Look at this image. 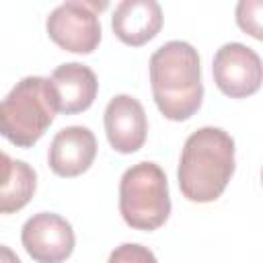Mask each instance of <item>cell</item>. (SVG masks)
Instances as JSON below:
<instances>
[{
	"instance_id": "obj_6",
	"label": "cell",
	"mask_w": 263,
	"mask_h": 263,
	"mask_svg": "<svg viewBox=\"0 0 263 263\" xmlns=\"http://www.w3.org/2000/svg\"><path fill=\"white\" fill-rule=\"evenodd\" d=\"M214 82L230 99H247L255 95L263 80L261 58L245 43H224L212 62Z\"/></svg>"
},
{
	"instance_id": "obj_1",
	"label": "cell",
	"mask_w": 263,
	"mask_h": 263,
	"mask_svg": "<svg viewBox=\"0 0 263 263\" xmlns=\"http://www.w3.org/2000/svg\"><path fill=\"white\" fill-rule=\"evenodd\" d=\"M152 97L158 111L171 121L193 117L203 101L201 64L197 49L187 41H166L148 64Z\"/></svg>"
},
{
	"instance_id": "obj_7",
	"label": "cell",
	"mask_w": 263,
	"mask_h": 263,
	"mask_svg": "<svg viewBox=\"0 0 263 263\" xmlns=\"http://www.w3.org/2000/svg\"><path fill=\"white\" fill-rule=\"evenodd\" d=\"M21 242L35 263H64L74 251L76 236L66 218L39 212L23 224Z\"/></svg>"
},
{
	"instance_id": "obj_15",
	"label": "cell",
	"mask_w": 263,
	"mask_h": 263,
	"mask_svg": "<svg viewBox=\"0 0 263 263\" xmlns=\"http://www.w3.org/2000/svg\"><path fill=\"white\" fill-rule=\"evenodd\" d=\"M0 263H21V259L10 247L0 245Z\"/></svg>"
},
{
	"instance_id": "obj_13",
	"label": "cell",
	"mask_w": 263,
	"mask_h": 263,
	"mask_svg": "<svg viewBox=\"0 0 263 263\" xmlns=\"http://www.w3.org/2000/svg\"><path fill=\"white\" fill-rule=\"evenodd\" d=\"M261 10L263 2L261 0H242L236 6V23L238 27L249 33L255 39H261Z\"/></svg>"
},
{
	"instance_id": "obj_2",
	"label": "cell",
	"mask_w": 263,
	"mask_h": 263,
	"mask_svg": "<svg viewBox=\"0 0 263 263\" xmlns=\"http://www.w3.org/2000/svg\"><path fill=\"white\" fill-rule=\"evenodd\" d=\"M234 175V140L222 127L195 129L183 144L177 181L183 197L195 203L216 201Z\"/></svg>"
},
{
	"instance_id": "obj_5",
	"label": "cell",
	"mask_w": 263,
	"mask_h": 263,
	"mask_svg": "<svg viewBox=\"0 0 263 263\" xmlns=\"http://www.w3.org/2000/svg\"><path fill=\"white\" fill-rule=\"evenodd\" d=\"M103 8H107V2L70 0L55 6L45 21L49 39L66 51L92 53L101 43L99 10Z\"/></svg>"
},
{
	"instance_id": "obj_9",
	"label": "cell",
	"mask_w": 263,
	"mask_h": 263,
	"mask_svg": "<svg viewBox=\"0 0 263 263\" xmlns=\"http://www.w3.org/2000/svg\"><path fill=\"white\" fill-rule=\"evenodd\" d=\"M97 156V138L84 125H68L60 129L49 146V168L64 179L78 177L90 168Z\"/></svg>"
},
{
	"instance_id": "obj_11",
	"label": "cell",
	"mask_w": 263,
	"mask_h": 263,
	"mask_svg": "<svg viewBox=\"0 0 263 263\" xmlns=\"http://www.w3.org/2000/svg\"><path fill=\"white\" fill-rule=\"evenodd\" d=\"M111 29L121 43L140 47L162 29V8L156 0H123L115 6Z\"/></svg>"
},
{
	"instance_id": "obj_10",
	"label": "cell",
	"mask_w": 263,
	"mask_h": 263,
	"mask_svg": "<svg viewBox=\"0 0 263 263\" xmlns=\"http://www.w3.org/2000/svg\"><path fill=\"white\" fill-rule=\"evenodd\" d=\"M49 82L55 95L58 113H64V115L86 111L95 103L99 92L97 74L80 62L60 64L51 72Z\"/></svg>"
},
{
	"instance_id": "obj_4",
	"label": "cell",
	"mask_w": 263,
	"mask_h": 263,
	"mask_svg": "<svg viewBox=\"0 0 263 263\" xmlns=\"http://www.w3.org/2000/svg\"><path fill=\"white\" fill-rule=\"evenodd\" d=\"M119 214L134 230L152 232L171 214L168 181L156 162L132 164L119 181Z\"/></svg>"
},
{
	"instance_id": "obj_12",
	"label": "cell",
	"mask_w": 263,
	"mask_h": 263,
	"mask_svg": "<svg viewBox=\"0 0 263 263\" xmlns=\"http://www.w3.org/2000/svg\"><path fill=\"white\" fill-rule=\"evenodd\" d=\"M35 189V168L0 150V214H16L23 210L31 201Z\"/></svg>"
},
{
	"instance_id": "obj_3",
	"label": "cell",
	"mask_w": 263,
	"mask_h": 263,
	"mask_svg": "<svg viewBox=\"0 0 263 263\" xmlns=\"http://www.w3.org/2000/svg\"><path fill=\"white\" fill-rule=\"evenodd\" d=\"M55 113L49 78L25 76L0 101V136L16 148H31L51 125Z\"/></svg>"
},
{
	"instance_id": "obj_8",
	"label": "cell",
	"mask_w": 263,
	"mask_h": 263,
	"mask_svg": "<svg viewBox=\"0 0 263 263\" xmlns=\"http://www.w3.org/2000/svg\"><path fill=\"white\" fill-rule=\"evenodd\" d=\"M103 123L111 148L119 154L138 152L146 142V111L132 95H115L105 107Z\"/></svg>"
},
{
	"instance_id": "obj_14",
	"label": "cell",
	"mask_w": 263,
	"mask_h": 263,
	"mask_svg": "<svg viewBox=\"0 0 263 263\" xmlns=\"http://www.w3.org/2000/svg\"><path fill=\"white\" fill-rule=\"evenodd\" d=\"M107 263H158V261L148 247L138 242H123L111 251Z\"/></svg>"
}]
</instances>
